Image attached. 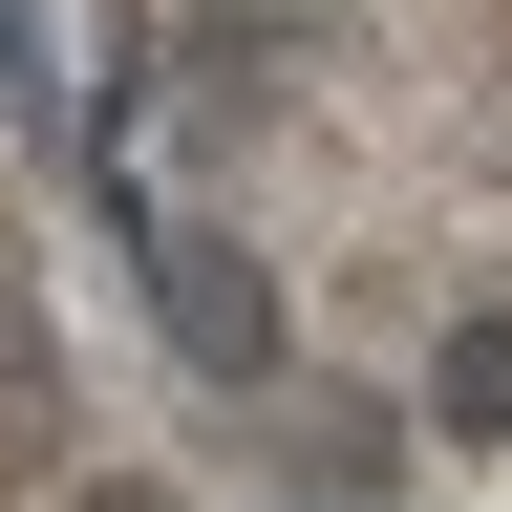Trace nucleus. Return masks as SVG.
<instances>
[{"mask_svg": "<svg viewBox=\"0 0 512 512\" xmlns=\"http://www.w3.org/2000/svg\"><path fill=\"white\" fill-rule=\"evenodd\" d=\"M86 214L278 470L512 448V0H86Z\"/></svg>", "mask_w": 512, "mask_h": 512, "instance_id": "1", "label": "nucleus"}, {"mask_svg": "<svg viewBox=\"0 0 512 512\" xmlns=\"http://www.w3.org/2000/svg\"><path fill=\"white\" fill-rule=\"evenodd\" d=\"M0 512H171L128 448H86V363H64L22 235H0Z\"/></svg>", "mask_w": 512, "mask_h": 512, "instance_id": "2", "label": "nucleus"}]
</instances>
